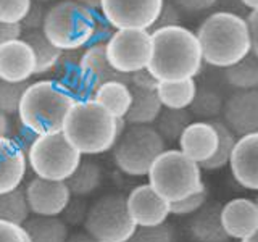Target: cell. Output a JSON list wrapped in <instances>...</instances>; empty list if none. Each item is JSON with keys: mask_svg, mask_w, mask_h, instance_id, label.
<instances>
[{"mask_svg": "<svg viewBox=\"0 0 258 242\" xmlns=\"http://www.w3.org/2000/svg\"><path fill=\"white\" fill-rule=\"evenodd\" d=\"M204 65L197 34L189 28L177 24L152 31V58L147 68L158 81L197 78Z\"/></svg>", "mask_w": 258, "mask_h": 242, "instance_id": "6da1fadb", "label": "cell"}, {"mask_svg": "<svg viewBox=\"0 0 258 242\" xmlns=\"http://www.w3.org/2000/svg\"><path fill=\"white\" fill-rule=\"evenodd\" d=\"M147 176L152 189L169 204L190 196L204 186L200 165L176 149L161 152Z\"/></svg>", "mask_w": 258, "mask_h": 242, "instance_id": "8992f818", "label": "cell"}, {"mask_svg": "<svg viewBox=\"0 0 258 242\" xmlns=\"http://www.w3.org/2000/svg\"><path fill=\"white\" fill-rule=\"evenodd\" d=\"M127 242H176V234L166 221L155 226H137Z\"/></svg>", "mask_w": 258, "mask_h": 242, "instance_id": "836d02e7", "label": "cell"}, {"mask_svg": "<svg viewBox=\"0 0 258 242\" xmlns=\"http://www.w3.org/2000/svg\"><path fill=\"white\" fill-rule=\"evenodd\" d=\"M12 129V123L8 115H5L4 111H0V137H8Z\"/></svg>", "mask_w": 258, "mask_h": 242, "instance_id": "f907efd6", "label": "cell"}, {"mask_svg": "<svg viewBox=\"0 0 258 242\" xmlns=\"http://www.w3.org/2000/svg\"><path fill=\"white\" fill-rule=\"evenodd\" d=\"M29 242H64L68 237V226L60 216L29 215L21 224Z\"/></svg>", "mask_w": 258, "mask_h": 242, "instance_id": "cb8c5ba5", "label": "cell"}, {"mask_svg": "<svg viewBox=\"0 0 258 242\" xmlns=\"http://www.w3.org/2000/svg\"><path fill=\"white\" fill-rule=\"evenodd\" d=\"M84 231L97 242H127L136 231V223L127 212L126 197L107 194L87 208Z\"/></svg>", "mask_w": 258, "mask_h": 242, "instance_id": "9c48e42d", "label": "cell"}, {"mask_svg": "<svg viewBox=\"0 0 258 242\" xmlns=\"http://www.w3.org/2000/svg\"><path fill=\"white\" fill-rule=\"evenodd\" d=\"M169 2H173L179 8L181 13L197 15V13H204L210 10V8L216 7L218 0H169Z\"/></svg>", "mask_w": 258, "mask_h": 242, "instance_id": "b9f144b4", "label": "cell"}, {"mask_svg": "<svg viewBox=\"0 0 258 242\" xmlns=\"http://www.w3.org/2000/svg\"><path fill=\"white\" fill-rule=\"evenodd\" d=\"M81 199H83V197L70 199L68 205L64 207V210L61 212L60 218L67 224H81V223H84L86 215H87V205Z\"/></svg>", "mask_w": 258, "mask_h": 242, "instance_id": "f35d334b", "label": "cell"}, {"mask_svg": "<svg viewBox=\"0 0 258 242\" xmlns=\"http://www.w3.org/2000/svg\"><path fill=\"white\" fill-rule=\"evenodd\" d=\"M212 123L216 128V133H218V147H216L215 155L200 165V168L208 169V171L221 169L226 165H229L234 145H236V142H237V136L234 134L232 129L226 125L221 118L220 119H213Z\"/></svg>", "mask_w": 258, "mask_h": 242, "instance_id": "1f68e13d", "label": "cell"}, {"mask_svg": "<svg viewBox=\"0 0 258 242\" xmlns=\"http://www.w3.org/2000/svg\"><path fill=\"white\" fill-rule=\"evenodd\" d=\"M21 39H24L31 45L32 52L36 55V71L34 76H42L52 73L58 63L61 52L48 40L42 31H24Z\"/></svg>", "mask_w": 258, "mask_h": 242, "instance_id": "83f0119b", "label": "cell"}, {"mask_svg": "<svg viewBox=\"0 0 258 242\" xmlns=\"http://www.w3.org/2000/svg\"><path fill=\"white\" fill-rule=\"evenodd\" d=\"M0 242H28V237L21 226L0 221Z\"/></svg>", "mask_w": 258, "mask_h": 242, "instance_id": "ee69618b", "label": "cell"}, {"mask_svg": "<svg viewBox=\"0 0 258 242\" xmlns=\"http://www.w3.org/2000/svg\"><path fill=\"white\" fill-rule=\"evenodd\" d=\"M28 84L29 83H8L0 79V111L8 116L18 113L21 97Z\"/></svg>", "mask_w": 258, "mask_h": 242, "instance_id": "e575fe53", "label": "cell"}, {"mask_svg": "<svg viewBox=\"0 0 258 242\" xmlns=\"http://www.w3.org/2000/svg\"><path fill=\"white\" fill-rule=\"evenodd\" d=\"M226 97L228 95H224L218 81L207 79V83L204 81L202 84H197V92L187 110L190 111L192 118H197L200 121L220 119Z\"/></svg>", "mask_w": 258, "mask_h": 242, "instance_id": "603a6c76", "label": "cell"}, {"mask_svg": "<svg viewBox=\"0 0 258 242\" xmlns=\"http://www.w3.org/2000/svg\"><path fill=\"white\" fill-rule=\"evenodd\" d=\"M36 2H42V4H45V2H50V0H36Z\"/></svg>", "mask_w": 258, "mask_h": 242, "instance_id": "11a10c76", "label": "cell"}, {"mask_svg": "<svg viewBox=\"0 0 258 242\" xmlns=\"http://www.w3.org/2000/svg\"><path fill=\"white\" fill-rule=\"evenodd\" d=\"M165 0H102L100 13L113 29H152Z\"/></svg>", "mask_w": 258, "mask_h": 242, "instance_id": "8fae6325", "label": "cell"}, {"mask_svg": "<svg viewBox=\"0 0 258 242\" xmlns=\"http://www.w3.org/2000/svg\"><path fill=\"white\" fill-rule=\"evenodd\" d=\"M133 100L124 116L127 125H153L163 110L155 91H142L131 86Z\"/></svg>", "mask_w": 258, "mask_h": 242, "instance_id": "484cf974", "label": "cell"}, {"mask_svg": "<svg viewBox=\"0 0 258 242\" xmlns=\"http://www.w3.org/2000/svg\"><path fill=\"white\" fill-rule=\"evenodd\" d=\"M179 150L196 163L202 165L210 160L218 147V133L212 121H192L184 129L179 141Z\"/></svg>", "mask_w": 258, "mask_h": 242, "instance_id": "e0dca14e", "label": "cell"}, {"mask_svg": "<svg viewBox=\"0 0 258 242\" xmlns=\"http://www.w3.org/2000/svg\"><path fill=\"white\" fill-rule=\"evenodd\" d=\"M221 204L210 202L189 220V234L196 242H231L221 221Z\"/></svg>", "mask_w": 258, "mask_h": 242, "instance_id": "44dd1931", "label": "cell"}, {"mask_svg": "<svg viewBox=\"0 0 258 242\" xmlns=\"http://www.w3.org/2000/svg\"><path fill=\"white\" fill-rule=\"evenodd\" d=\"M92 100L107 108L115 118H124L133 100L131 86L121 81H108L95 89Z\"/></svg>", "mask_w": 258, "mask_h": 242, "instance_id": "d4e9b609", "label": "cell"}, {"mask_svg": "<svg viewBox=\"0 0 258 242\" xmlns=\"http://www.w3.org/2000/svg\"><path fill=\"white\" fill-rule=\"evenodd\" d=\"M229 166L237 184L248 191H258V133L237 137Z\"/></svg>", "mask_w": 258, "mask_h": 242, "instance_id": "2e32d148", "label": "cell"}, {"mask_svg": "<svg viewBox=\"0 0 258 242\" xmlns=\"http://www.w3.org/2000/svg\"><path fill=\"white\" fill-rule=\"evenodd\" d=\"M256 205H258V199H256Z\"/></svg>", "mask_w": 258, "mask_h": 242, "instance_id": "9f6ffc18", "label": "cell"}, {"mask_svg": "<svg viewBox=\"0 0 258 242\" xmlns=\"http://www.w3.org/2000/svg\"><path fill=\"white\" fill-rule=\"evenodd\" d=\"M28 169L26 155L12 142L0 137V194L20 188Z\"/></svg>", "mask_w": 258, "mask_h": 242, "instance_id": "7402d4cb", "label": "cell"}, {"mask_svg": "<svg viewBox=\"0 0 258 242\" xmlns=\"http://www.w3.org/2000/svg\"><path fill=\"white\" fill-rule=\"evenodd\" d=\"M75 102L55 79L34 81L24 89L18 121L37 136L58 133Z\"/></svg>", "mask_w": 258, "mask_h": 242, "instance_id": "277c9868", "label": "cell"}, {"mask_svg": "<svg viewBox=\"0 0 258 242\" xmlns=\"http://www.w3.org/2000/svg\"><path fill=\"white\" fill-rule=\"evenodd\" d=\"M220 71L224 84L232 91L258 89V58L253 53H248L237 63Z\"/></svg>", "mask_w": 258, "mask_h": 242, "instance_id": "f1b7e54d", "label": "cell"}, {"mask_svg": "<svg viewBox=\"0 0 258 242\" xmlns=\"http://www.w3.org/2000/svg\"><path fill=\"white\" fill-rule=\"evenodd\" d=\"M64 242H97V240L92 236H89L86 231H79V232L68 234V237Z\"/></svg>", "mask_w": 258, "mask_h": 242, "instance_id": "681fc988", "label": "cell"}, {"mask_svg": "<svg viewBox=\"0 0 258 242\" xmlns=\"http://www.w3.org/2000/svg\"><path fill=\"white\" fill-rule=\"evenodd\" d=\"M242 5H244L248 12L252 10H258V0H240Z\"/></svg>", "mask_w": 258, "mask_h": 242, "instance_id": "f5cc1de1", "label": "cell"}, {"mask_svg": "<svg viewBox=\"0 0 258 242\" xmlns=\"http://www.w3.org/2000/svg\"><path fill=\"white\" fill-rule=\"evenodd\" d=\"M105 52L116 71L133 75L149 67L152 58V32L149 29H115L105 42Z\"/></svg>", "mask_w": 258, "mask_h": 242, "instance_id": "30bf717a", "label": "cell"}, {"mask_svg": "<svg viewBox=\"0 0 258 242\" xmlns=\"http://www.w3.org/2000/svg\"><path fill=\"white\" fill-rule=\"evenodd\" d=\"M21 36H23L21 24L0 21V45H4V44L10 42V40H15V39H21Z\"/></svg>", "mask_w": 258, "mask_h": 242, "instance_id": "f6af8a7d", "label": "cell"}, {"mask_svg": "<svg viewBox=\"0 0 258 242\" xmlns=\"http://www.w3.org/2000/svg\"><path fill=\"white\" fill-rule=\"evenodd\" d=\"M113 31H115V29H113L107 21H105L103 18H99V16H97V20H95V29H94V36H92L91 44L92 42H107Z\"/></svg>", "mask_w": 258, "mask_h": 242, "instance_id": "7dc6e473", "label": "cell"}, {"mask_svg": "<svg viewBox=\"0 0 258 242\" xmlns=\"http://www.w3.org/2000/svg\"><path fill=\"white\" fill-rule=\"evenodd\" d=\"M31 215L24 189L16 188L0 194V221H8L21 226Z\"/></svg>", "mask_w": 258, "mask_h": 242, "instance_id": "d6a6232c", "label": "cell"}, {"mask_svg": "<svg viewBox=\"0 0 258 242\" xmlns=\"http://www.w3.org/2000/svg\"><path fill=\"white\" fill-rule=\"evenodd\" d=\"M8 137H10L12 142L24 153V155H26L28 150L31 149L32 142H34V139L37 137V134H34L32 131H29L28 128H24V126L20 123V121H18V125H16L15 128L12 126Z\"/></svg>", "mask_w": 258, "mask_h": 242, "instance_id": "60d3db41", "label": "cell"}, {"mask_svg": "<svg viewBox=\"0 0 258 242\" xmlns=\"http://www.w3.org/2000/svg\"><path fill=\"white\" fill-rule=\"evenodd\" d=\"M45 12H47V8L44 7L42 2H36V0H32L26 16H24L23 21L20 23L21 28H23V32L24 31H40L42 29Z\"/></svg>", "mask_w": 258, "mask_h": 242, "instance_id": "74e56055", "label": "cell"}, {"mask_svg": "<svg viewBox=\"0 0 258 242\" xmlns=\"http://www.w3.org/2000/svg\"><path fill=\"white\" fill-rule=\"evenodd\" d=\"M250 32V42H252V53L258 58V10L248 12L245 16Z\"/></svg>", "mask_w": 258, "mask_h": 242, "instance_id": "bcb514c9", "label": "cell"}, {"mask_svg": "<svg viewBox=\"0 0 258 242\" xmlns=\"http://www.w3.org/2000/svg\"><path fill=\"white\" fill-rule=\"evenodd\" d=\"M95 20L97 15L76 0H60L47 8L40 31L60 50H79L91 44Z\"/></svg>", "mask_w": 258, "mask_h": 242, "instance_id": "5b68a950", "label": "cell"}, {"mask_svg": "<svg viewBox=\"0 0 258 242\" xmlns=\"http://www.w3.org/2000/svg\"><path fill=\"white\" fill-rule=\"evenodd\" d=\"M165 149L166 142L152 125H127L113 145V160L121 173L147 176L152 163Z\"/></svg>", "mask_w": 258, "mask_h": 242, "instance_id": "52a82bcc", "label": "cell"}, {"mask_svg": "<svg viewBox=\"0 0 258 242\" xmlns=\"http://www.w3.org/2000/svg\"><path fill=\"white\" fill-rule=\"evenodd\" d=\"M216 5L220 7V10L223 12H229V13H236L240 16H247L248 10L242 5L240 0H218Z\"/></svg>", "mask_w": 258, "mask_h": 242, "instance_id": "c3c4849f", "label": "cell"}, {"mask_svg": "<svg viewBox=\"0 0 258 242\" xmlns=\"http://www.w3.org/2000/svg\"><path fill=\"white\" fill-rule=\"evenodd\" d=\"M61 133L81 155H100L118 139V118L91 100H78L70 108Z\"/></svg>", "mask_w": 258, "mask_h": 242, "instance_id": "3957f363", "label": "cell"}, {"mask_svg": "<svg viewBox=\"0 0 258 242\" xmlns=\"http://www.w3.org/2000/svg\"><path fill=\"white\" fill-rule=\"evenodd\" d=\"M129 86L142 89V91H155L158 86V79L152 75L149 68H142L131 75V84Z\"/></svg>", "mask_w": 258, "mask_h": 242, "instance_id": "7bdbcfd3", "label": "cell"}, {"mask_svg": "<svg viewBox=\"0 0 258 242\" xmlns=\"http://www.w3.org/2000/svg\"><path fill=\"white\" fill-rule=\"evenodd\" d=\"M79 5H83L87 10H91L94 13L100 12V5H102V0H76Z\"/></svg>", "mask_w": 258, "mask_h": 242, "instance_id": "816d5d0a", "label": "cell"}, {"mask_svg": "<svg viewBox=\"0 0 258 242\" xmlns=\"http://www.w3.org/2000/svg\"><path fill=\"white\" fill-rule=\"evenodd\" d=\"M36 71V55L24 39L0 45V79L8 83H29Z\"/></svg>", "mask_w": 258, "mask_h": 242, "instance_id": "9a60e30c", "label": "cell"}, {"mask_svg": "<svg viewBox=\"0 0 258 242\" xmlns=\"http://www.w3.org/2000/svg\"><path fill=\"white\" fill-rule=\"evenodd\" d=\"M240 242H258V229L252 234V236H248L245 239H242Z\"/></svg>", "mask_w": 258, "mask_h": 242, "instance_id": "db71d44e", "label": "cell"}, {"mask_svg": "<svg viewBox=\"0 0 258 242\" xmlns=\"http://www.w3.org/2000/svg\"><path fill=\"white\" fill-rule=\"evenodd\" d=\"M79 68L95 89L108 81H121V83L131 84V75L119 73L110 65L105 52V42H92L81 53Z\"/></svg>", "mask_w": 258, "mask_h": 242, "instance_id": "ffe728a7", "label": "cell"}, {"mask_svg": "<svg viewBox=\"0 0 258 242\" xmlns=\"http://www.w3.org/2000/svg\"><path fill=\"white\" fill-rule=\"evenodd\" d=\"M181 20H182V15H181L179 8H177L173 2H169V0H165L163 7H161V12H160L158 18H157L152 29L166 28V26H177V24H181Z\"/></svg>", "mask_w": 258, "mask_h": 242, "instance_id": "ab89813d", "label": "cell"}, {"mask_svg": "<svg viewBox=\"0 0 258 242\" xmlns=\"http://www.w3.org/2000/svg\"><path fill=\"white\" fill-rule=\"evenodd\" d=\"M221 221L231 239H245L258 229V205L250 199H232L221 207Z\"/></svg>", "mask_w": 258, "mask_h": 242, "instance_id": "ac0fdd59", "label": "cell"}, {"mask_svg": "<svg viewBox=\"0 0 258 242\" xmlns=\"http://www.w3.org/2000/svg\"><path fill=\"white\" fill-rule=\"evenodd\" d=\"M31 4L32 0H0V21L20 24Z\"/></svg>", "mask_w": 258, "mask_h": 242, "instance_id": "8d00e7d4", "label": "cell"}, {"mask_svg": "<svg viewBox=\"0 0 258 242\" xmlns=\"http://www.w3.org/2000/svg\"><path fill=\"white\" fill-rule=\"evenodd\" d=\"M196 34L202 58L210 68L224 70L252 53L245 16L218 10L200 23Z\"/></svg>", "mask_w": 258, "mask_h": 242, "instance_id": "7a4b0ae2", "label": "cell"}, {"mask_svg": "<svg viewBox=\"0 0 258 242\" xmlns=\"http://www.w3.org/2000/svg\"><path fill=\"white\" fill-rule=\"evenodd\" d=\"M102 177L100 165L91 160H81L78 168L64 183L68 186L71 197H87L100 188Z\"/></svg>", "mask_w": 258, "mask_h": 242, "instance_id": "f546056e", "label": "cell"}, {"mask_svg": "<svg viewBox=\"0 0 258 242\" xmlns=\"http://www.w3.org/2000/svg\"><path fill=\"white\" fill-rule=\"evenodd\" d=\"M192 123V115L187 108H163L155 119L157 133L165 142L171 144L179 141L184 129Z\"/></svg>", "mask_w": 258, "mask_h": 242, "instance_id": "4dcf8cb0", "label": "cell"}, {"mask_svg": "<svg viewBox=\"0 0 258 242\" xmlns=\"http://www.w3.org/2000/svg\"><path fill=\"white\" fill-rule=\"evenodd\" d=\"M163 108H189L197 92L196 78L179 81H158L155 89Z\"/></svg>", "mask_w": 258, "mask_h": 242, "instance_id": "4316f807", "label": "cell"}, {"mask_svg": "<svg viewBox=\"0 0 258 242\" xmlns=\"http://www.w3.org/2000/svg\"><path fill=\"white\" fill-rule=\"evenodd\" d=\"M127 212L136 226H155L165 223L169 213V202L152 189V186L141 184L134 188L126 197Z\"/></svg>", "mask_w": 258, "mask_h": 242, "instance_id": "5bb4252c", "label": "cell"}, {"mask_svg": "<svg viewBox=\"0 0 258 242\" xmlns=\"http://www.w3.org/2000/svg\"><path fill=\"white\" fill-rule=\"evenodd\" d=\"M208 200V189L204 184L199 191L192 192L190 196L184 197L181 200H176L169 204V213L176 216H189L196 213L199 208H202Z\"/></svg>", "mask_w": 258, "mask_h": 242, "instance_id": "d590c367", "label": "cell"}, {"mask_svg": "<svg viewBox=\"0 0 258 242\" xmlns=\"http://www.w3.org/2000/svg\"><path fill=\"white\" fill-rule=\"evenodd\" d=\"M26 160L36 176L50 181H67L78 168L83 155L58 131L37 136L26 153Z\"/></svg>", "mask_w": 258, "mask_h": 242, "instance_id": "ba28073f", "label": "cell"}, {"mask_svg": "<svg viewBox=\"0 0 258 242\" xmlns=\"http://www.w3.org/2000/svg\"><path fill=\"white\" fill-rule=\"evenodd\" d=\"M221 119L237 137L258 133V89L232 91L226 97Z\"/></svg>", "mask_w": 258, "mask_h": 242, "instance_id": "4fadbf2b", "label": "cell"}, {"mask_svg": "<svg viewBox=\"0 0 258 242\" xmlns=\"http://www.w3.org/2000/svg\"><path fill=\"white\" fill-rule=\"evenodd\" d=\"M81 53L78 50H63L58 63L52 71L55 75V81L73 99L78 100H91L94 97L95 87L89 83L83 71L79 68Z\"/></svg>", "mask_w": 258, "mask_h": 242, "instance_id": "d6986e66", "label": "cell"}, {"mask_svg": "<svg viewBox=\"0 0 258 242\" xmlns=\"http://www.w3.org/2000/svg\"><path fill=\"white\" fill-rule=\"evenodd\" d=\"M24 196L29 212L39 216H60L71 199L64 181H50L39 176L28 183Z\"/></svg>", "mask_w": 258, "mask_h": 242, "instance_id": "7c38bea8", "label": "cell"}]
</instances>
